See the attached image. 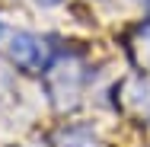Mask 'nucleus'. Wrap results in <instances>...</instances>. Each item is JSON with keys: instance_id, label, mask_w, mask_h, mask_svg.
Here are the masks:
<instances>
[{"instance_id": "obj_1", "label": "nucleus", "mask_w": 150, "mask_h": 147, "mask_svg": "<svg viewBox=\"0 0 150 147\" xmlns=\"http://www.w3.org/2000/svg\"><path fill=\"white\" fill-rule=\"evenodd\" d=\"M10 58L16 61L23 70L38 74V70H45L51 64V45L45 38L32 35V32H16L13 42H10Z\"/></svg>"}, {"instance_id": "obj_2", "label": "nucleus", "mask_w": 150, "mask_h": 147, "mask_svg": "<svg viewBox=\"0 0 150 147\" xmlns=\"http://www.w3.org/2000/svg\"><path fill=\"white\" fill-rule=\"evenodd\" d=\"M137 42H141V45H137V48H141V61H144V64H150V23H147V26H141Z\"/></svg>"}, {"instance_id": "obj_3", "label": "nucleus", "mask_w": 150, "mask_h": 147, "mask_svg": "<svg viewBox=\"0 0 150 147\" xmlns=\"http://www.w3.org/2000/svg\"><path fill=\"white\" fill-rule=\"evenodd\" d=\"M144 3H147V6H150V0H144Z\"/></svg>"}]
</instances>
